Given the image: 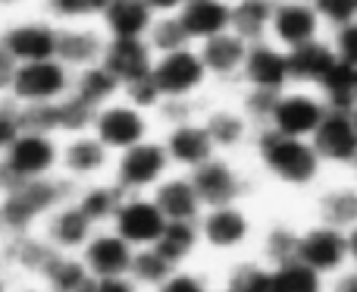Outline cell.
<instances>
[{
    "label": "cell",
    "mask_w": 357,
    "mask_h": 292,
    "mask_svg": "<svg viewBox=\"0 0 357 292\" xmlns=\"http://www.w3.org/2000/svg\"><path fill=\"white\" fill-rule=\"evenodd\" d=\"M251 151H254V161H257L260 173L266 180H273L276 186L291 189V192H314L329 176L326 163L317 154L310 138L282 136V132L264 126L254 136Z\"/></svg>",
    "instance_id": "obj_1"
},
{
    "label": "cell",
    "mask_w": 357,
    "mask_h": 292,
    "mask_svg": "<svg viewBox=\"0 0 357 292\" xmlns=\"http://www.w3.org/2000/svg\"><path fill=\"white\" fill-rule=\"evenodd\" d=\"M75 195V186L63 176L35 182H13L0 189V233L6 239L31 236L41 230L47 214Z\"/></svg>",
    "instance_id": "obj_2"
},
{
    "label": "cell",
    "mask_w": 357,
    "mask_h": 292,
    "mask_svg": "<svg viewBox=\"0 0 357 292\" xmlns=\"http://www.w3.org/2000/svg\"><path fill=\"white\" fill-rule=\"evenodd\" d=\"M60 154L63 142L54 132L25 129L13 142V148L0 157V189L13 182H35L60 176Z\"/></svg>",
    "instance_id": "obj_3"
},
{
    "label": "cell",
    "mask_w": 357,
    "mask_h": 292,
    "mask_svg": "<svg viewBox=\"0 0 357 292\" xmlns=\"http://www.w3.org/2000/svg\"><path fill=\"white\" fill-rule=\"evenodd\" d=\"M169 173H173V161L167 154V145L157 142V138H148V142L116 154L110 180L126 195H151Z\"/></svg>",
    "instance_id": "obj_4"
},
{
    "label": "cell",
    "mask_w": 357,
    "mask_h": 292,
    "mask_svg": "<svg viewBox=\"0 0 357 292\" xmlns=\"http://www.w3.org/2000/svg\"><path fill=\"white\" fill-rule=\"evenodd\" d=\"M75 73L63 60H35V63H19L16 79H13L10 98L19 107H44L63 101L73 94Z\"/></svg>",
    "instance_id": "obj_5"
},
{
    "label": "cell",
    "mask_w": 357,
    "mask_h": 292,
    "mask_svg": "<svg viewBox=\"0 0 357 292\" xmlns=\"http://www.w3.org/2000/svg\"><path fill=\"white\" fill-rule=\"evenodd\" d=\"M197 224H201L204 249L216 251V255H238L248 245L257 242L260 236L257 220H254V214L245 205L207 207Z\"/></svg>",
    "instance_id": "obj_6"
},
{
    "label": "cell",
    "mask_w": 357,
    "mask_h": 292,
    "mask_svg": "<svg viewBox=\"0 0 357 292\" xmlns=\"http://www.w3.org/2000/svg\"><path fill=\"white\" fill-rule=\"evenodd\" d=\"M329 104L317 88H301L291 85L276 98V107L270 113V129L282 132V136L295 138H314V132L320 129V123L326 119Z\"/></svg>",
    "instance_id": "obj_7"
},
{
    "label": "cell",
    "mask_w": 357,
    "mask_h": 292,
    "mask_svg": "<svg viewBox=\"0 0 357 292\" xmlns=\"http://www.w3.org/2000/svg\"><path fill=\"white\" fill-rule=\"evenodd\" d=\"M298 261H304L307 268H314L317 274H323L326 280H333L335 274L351 268V249H348V230L329 224H310L301 226V239H298Z\"/></svg>",
    "instance_id": "obj_8"
},
{
    "label": "cell",
    "mask_w": 357,
    "mask_h": 292,
    "mask_svg": "<svg viewBox=\"0 0 357 292\" xmlns=\"http://www.w3.org/2000/svg\"><path fill=\"white\" fill-rule=\"evenodd\" d=\"M91 132L113 151V154H123V151L148 142L151 119H148V110H142V107H135L132 101L119 98V101H113V104L100 107V110L94 113Z\"/></svg>",
    "instance_id": "obj_9"
},
{
    "label": "cell",
    "mask_w": 357,
    "mask_h": 292,
    "mask_svg": "<svg viewBox=\"0 0 357 292\" xmlns=\"http://www.w3.org/2000/svg\"><path fill=\"white\" fill-rule=\"evenodd\" d=\"M113 161H116V154L94 132H79V136H69L63 142L60 176L66 182H73L75 189L85 186V182L110 180Z\"/></svg>",
    "instance_id": "obj_10"
},
{
    "label": "cell",
    "mask_w": 357,
    "mask_h": 292,
    "mask_svg": "<svg viewBox=\"0 0 357 292\" xmlns=\"http://www.w3.org/2000/svg\"><path fill=\"white\" fill-rule=\"evenodd\" d=\"M167 224L169 220L154 195H126L110 220V230H116L132 249H154Z\"/></svg>",
    "instance_id": "obj_11"
},
{
    "label": "cell",
    "mask_w": 357,
    "mask_h": 292,
    "mask_svg": "<svg viewBox=\"0 0 357 292\" xmlns=\"http://www.w3.org/2000/svg\"><path fill=\"white\" fill-rule=\"evenodd\" d=\"M310 142L329 173H348L357 180V126L351 110H329Z\"/></svg>",
    "instance_id": "obj_12"
},
{
    "label": "cell",
    "mask_w": 357,
    "mask_h": 292,
    "mask_svg": "<svg viewBox=\"0 0 357 292\" xmlns=\"http://www.w3.org/2000/svg\"><path fill=\"white\" fill-rule=\"evenodd\" d=\"M151 75H154V85L163 94V101H191V94L201 92L210 73L201 60V50L185 48L157 57Z\"/></svg>",
    "instance_id": "obj_13"
},
{
    "label": "cell",
    "mask_w": 357,
    "mask_h": 292,
    "mask_svg": "<svg viewBox=\"0 0 357 292\" xmlns=\"http://www.w3.org/2000/svg\"><path fill=\"white\" fill-rule=\"evenodd\" d=\"M326 35H329L326 22L320 19V13H317V6L310 0H276L270 41H276L285 50H295L310 41H320Z\"/></svg>",
    "instance_id": "obj_14"
},
{
    "label": "cell",
    "mask_w": 357,
    "mask_h": 292,
    "mask_svg": "<svg viewBox=\"0 0 357 292\" xmlns=\"http://www.w3.org/2000/svg\"><path fill=\"white\" fill-rule=\"evenodd\" d=\"M191 180H195L204 207L245 205L248 192H251V180L245 176V170L235 167L226 154H216L213 161L197 167L195 173H191Z\"/></svg>",
    "instance_id": "obj_15"
},
{
    "label": "cell",
    "mask_w": 357,
    "mask_h": 292,
    "mask_svg": "<svg viewBox=\"0 0 357 292\" xmlns=\"http://www.w3.org/2000/svg\"><path fill=\"white\" fill-rule=\"evenodd\" d=\"M310 220L351 230L357 224V180L348 173H329L310 192Z\"/></svg>",
    "instance_id": "obj_16"
},
{
    "label": "cell",
    "mask_w": 357,
    "mask_h": 292,
    "mask_svg": "<svg viewBox=\"0 0 357 292\" xmlns=\"http://www.w3.org/2000/svg\"><path fill=\"white\" fill-rule=\"evenodd\" d=\"M98 230L100 226L75 205V198H69L47 214V220L41 224L38 233H41L44 242L54 251H60V255H82Z\"/></svg>",
    "instance_id": "obj_17"
},
{
    "label": "cell",
    "mask_w": 357,
    "mask_h": 292,
    "mask_svg": "<svg viewBox=\"0 0 357 292\" xmlns=\"http://www.w3.org/2000/svg\"><path fill=\"white\" fill-rule=\"evenodd\" d=\"M241 82L245 88L254 92H270V94H282L285 88H291V60L289 50L279 48L276 41H257L248 50V60L241 66Z\"/></svg>",
    "instance_id": "obj_18"
},
{
    "label": "cell",
    "mask_w": 357,
    "mask_h": 292,
    "mask_svg": "<svg viewBox=\"0 0 357 292\" xmlns=\"http://www.w3.org/2000/svg\"><path fill=\"white\" fill-rule=\"evenodd\" d=\"M160 142L167 145L173 170H178V173H195L197 167H204L207 161H213L220 154L204 119H185V123L167 126V136Z\"/></svg>",
    "instance_id": "obj_19"
},
{
    "label": "cell",
    "mask_w": 357,
    "mask_h": 292,
    "mask_svg": "<svg viewBox=\"0 0 357 292\" xmlns=\"http://www.w3.org/2000/svg\"><path fill=\"white\" fill-rule=\"evenodd\" d=\"M104 63L113 75L119 79V85L129 88L142 79H151L154 73L157 54L148 44V38H110L104 50Z\"/></svg>",
    "instance_id": "obj_20"
},
{
    "label": "cell",
    "mask_w": 357,
    "mask_h": 292,
    "mask_svg": "<svg viewBox=\"0 0 357 292\" xmlns=\"http://www.w3.org/2000/svg\"><path fill=\"white\" fill-rule=\"evenodd\" d=\"M135 251L116 230L110 226H100L98 233L91 236V242L85 245L82 251V261L88 264L94 277H126L132 274V261H135Z\"/></svg>",
    "instance_id": "obj_21"
},
{
    "label": "cell",
    "mask_w": 357,
    "mask_h": 292,
    "mask_svg": "<svg viewBox=\"0 0 357 292\" xmlns=\"http://www.w3.org/2000/svg\"><path fill=\"white\" fill-rule=\"evenodd\" d=\"M0 44H3L19 63L54 60L56 48H60V29L50 22H19L3 31Z\"/></svg>",
    "instance_id": "obj_22"
},
{
    "label": "cell",
    "mask_w": 357,
    "mask_h": 292,
    "mask_svg": "<svg viewBox=\"0 0 357 292\" xmlns=\"http://www.w3.org/2000/svg\"><path fill=\"white\" fill-rule=\"evenodd\" d=\"M107 41L98 29L91 25H63L60 29V48H56V60H63L73 73H82L88 66H98L104 60Z\"/></svg>",
    "instance_id": "obj_23"
},
{
    "label": "cell",
    "mask_w": 357,
    "mask_h": 292,
    "mask_svg": "<svg viewBox=\"0 0 357 292\" xmlns=\"http://www.w3.org/2000/svg\"><path fill=\"white\" fill-rule=\"evenodd\" d=\"M151 195L157 198V205L167 214V220H201V214L207 211L201 195H197V186H195V180H191V173L173 170Z\"/></svg>",
    "instance_id": "obj_24"
},
{
    "label": "cell",
    "mask_w": 357,
    "mask_h": 292,
    "mask_svg": "<svg viewBox=\"0 0 357 292\" xmlns=\"http://www.w3.org/2000/svg\"><path fill=\"white\" fill-rule=\"evenodd\" d=\"M178 19L188 29L191 41L204 44L222 31H232V0H188L178 10Z\"/></svg>",
    "instance_id": "obj_25"
},
{
    "label": "cell",
    "mask_w": 357,
    "mask_h": 292,
    "mask_svg": "<svg viewBox=\"0 0 357 292\" xmlns=\"http://www.w3.org/2000/svg\"><path fill=\"white\" fill-rule=\"evenodd\" d=\"M289 60H291V85H301V88H320L326 82V75L335 69L339 57L333 50V41L320 38V41H310L304 48L289 50Z\"/></svg>",
    "instance_id": "obj_26"
},
{
    "label": "cell",
    "mask_w": 357,
    "mask_h": 292,
    "mask_svg": "<svg viewBox=\"0 0 357 292\" xmlns=\"http://www.w3.org/2000/svg\"><path fill=\"white\" fill-rule=\"evenodd\" d=\"M204 126L210 129L216 142V151L220 154H232V151H241V148H251L254 145V136H257V126L251 123L241 107H222V110H210L204 117Z\"/></svg>",
    "instance_id": "obj_27"
},
{
    "label": "cell",
    "mask_w": 357,
    "mask_h": 292,
    "mask_svg": "<svg viewBox=\"0 0 357 292\" xmlns=\"http://www.w3.org/2000/svg\"><path fill=\"white\" fill-rule=\"evenodd\" d=\"M197 50H201V60H204V66H207L210 75H220V79H241V66H245V60H248L251 44H248L241 35H235V31H222V35L204 41Z\"/></svg>",
    "instance_id": "obj_28"
},
{
    "label": "cell",
    "mask_w": 357,
    "mask_h": 292,
    "mask_svg": "<svg viewBox=\"0 0 357 292\" xmlns=\"http://www.w3.org/2000/svg\"><path fill=\"white\" fill-rule=\"evenodd\" d=\"M157 13L144 0H110L100 16L110 38H148Z\"/></svg>",
    "instance_id": "obj_29"
},
{
    "label": "cell",
    "mask_w": 357,
    "mask_h": 292,
    "mask_svg": "<svg viewBox=\"0 0 357 292\" xmlns=\"http://www.w3.org/2000/svg\"><path fill=\"white\" fill-rule=\"evenodd\" d=\"M94 280L98 277L88 270L82 255H60L56 251L35 283H41L47 292H91Z\"/></svg>",
    "instance_id": "obj_30"
},
{
    "label": "cell",
    "mask_w": 357,
    "mask_h": 292,
    "mask_svg": "<svg viewBox=\"0 0 357 292\" xmlns=\"http://www.w3.org/2000/svg\"><path fill=\"white\" fill-rule=\"evenodd\" d=\"M154 249L160 251L173 268H191V258H197L204 249L201 224H197V220H169L160 242H157Z\"/></svg>",
    "instance_id": "obj_31"
},
{
    "label": "cell",
    "mask_w": 357,
    "mask_h": 292,
    "mask_svg": "<svg viewBox=\"0 0 357 292\" xmlns=\"http://www.w3.org/2000/svg\"><path fill=\"white\" fill-rule=\"evenodd\" d=\"M73 198L98 226H110L113 214H116V207L123 205L126 192L113 180H98V182H85V186H79Z\"/></svg>",
    "instance_id": "obj_32"
},
{
    "label": "cell",
    "mask_w": 357,
    "mask_h": 292,
    "mask_svg": "<svg viewBox=\"0 0 357 292\" xmlns=\"http://www.w3.org/2000/svg\"><path fill=\"white\" fill-rule=\"evenodd\" d=\"M73 94L79 101H85L88 107L100 110V107L119 101V94H123V85H119V79L104 66V63H98V66H88V69H82V73H75Z\"/></svg>",
    "instance_id": "obj_33"
},
{
    "label": "cell",
    "mask_w": 357,
    "mask_h": 292,
    "mask_svg": "<svg viewBox=\"0 0 357 292\" xmlns=\"http://www.w3.org/2000/svg\"><path fill=\"white\" fill-rule=\"evenodd\" d=\"M273 10L276 0H232V31L248 44H257L270 38Z\"/></svg>",
    "instance_id": "obj_34"
},
{
    "label": "cell",
    "mask_w": 357,
    "mask_h": 292,
    "mask_svg": "<svg viewBox=\"0 0 357 292\" xmlns=\"http://www.w3.org/2000/svg\"><path fill=\"white\" fill-rule=\"evenodd\" d=\"M298 239H301V226L289 224V220H273L270 226H264L257 236V258H264L266 264H285L298 255Z\"/></svg>",
    "instance_id": "obj_35"
},
{
    "label": "cell",
    "mask_w": 357,
    "mask_h": 292,
    "mask_svg": "<svg viewBox=\"0 0 357 292\" xmlns=\"http://www.w3.org/2000/svg\"><path fill=\"white\" fill-rule=\"evenodd\" d=\"M273 292H329V280L304 261L291 258L273 268Z\"/></svg>",
    "instance_id": "obj_36"
},
{
    "label": "cell",
    "mask_w": 357,
    "mask_h": 292,
    "mask_svg": "<svg viewBox=\"0 0 357 292\" xmlns=\"http://www.w3.org/2000/svg\"><path fill=\"white\" fill-rule=\"evenodd\" d=\"M226 286H232L235 292H273V264H266L264 258H241L229 268L226 274Z\"/></svg>",
    "instance_id": "obj_37"
},
{
    "label": "cell",
    "mask_w": 357,
    "mask_h": 292,
    "mask_svg": "<svg viewBox=\"0 0 357 292\" xmlns=\"http://www.w3.org/2000/svg\"><path fill=\"white\" fill-rule=\"evenodd\" d=\"M317 92L326 98L329 110H354L357 104V69L354 66H345V63H335V69L326 75Z\"/></svg>",
    "instance_id": "obj_38"
},
{
    "label": "cell",
    "mask_w": 357,
    "mask_h": 292,
    "mask_svg": "<svg viewBox=\"0 0 357 292\" xmlns=\"http://www.w3.org/2000/svg\"><path fill=\"white\" fill-rule=\"evenodd\" d=\"M148 44L154 48V54H173V50H185L191 48V35L188 29L182 25V19H178V13H167V16H157L154 25H151L148 31Z\"/></svg>",
    "instance_id": "obj_39"
},
{
    "label": "cell",
    "mask_w": 357,
    "mask_h": 292,
    "mask_svg": "<svg viewBox=\"0 0 357 292\" xmlns=\"http://www.w3.org/2000/svg\"><path fill=\"white\" fill-rule=\"evenodd\" d=\"M173 270H178V268H173L157 249H138L135 261H132V280H135L144 292H154L163 280H169Z\"/></svg>",
    "instance_id": "obj_40"
},
{
    "label": "cell",
    "mask_w": 357,
    "mask_h": 292,
    "mask_svg": "<svg viewBox=\"0 0 357 292\" xmlns=\"http://www.w3.org/2000/svg\"><path fill=\"white\" fill-rule=\"evenodd\" d=\"M107 3L110 0H47L50 13L63 22H82V19H94V16H104Z\"/></svg>",
    "instance_id": "obj_41"
},
{
    "label": "cell",
    "mask_w": 357,
    "mask_h": 292,
    "mask_svg": "<svg viewBox=\"0 0 357 292\" xmlns=\"http://www.w3.org/2000/svg\"><path fill=\"white\" fill-rule=\"evenodd\" d=\"M25 132V117H22V107L16 101H0V157L13 148L19 136Z\"/></svg>",
    "instance_id": "obj_42"
},
{
    "label": "cell",
    "mask_w": 357,
    "mask_h": 292,
    "mask_svg": "<svg viewBox=\"0 0 357 292\" xmlns=\"http://www.w3.org/2000/svg\"><path fill=\"white\" fill-rule=\"evenodd\" d=\"M154 292H213V283L195 268H178Z\"/></svg>",
    "instance_id": "obj_43"
},
{
    "label": "cell",
    "mask_w": 357,
    "mask_h": 292,
    "mask_svg": "<svg viewBox=\"0 0 357 292\" xmlns=\"http://www.w3.org/2000/svg\"><path fill=\"white\" fill-rule=\"evenodd\" d=\"M310 3L317 6V13H320L329 31L357 19V0H310Z\"/></svg>",
    "instance_id": "obj_44"
},
{
    "label": "cell",
    "mask_w": 357,
    "mask_h": 292,
    "mask_svg": "<svg viewBox=\"0 0 357 292\" xmlns=\"http://www.w3.org/2000/svg\"><path fill=\"white\" fill-rule=\"evenodd\" d=\"M329 41H333L335 57H339L345 66L357 69V19L339 25V29H333V31H329Z\"/></svg>",
    "instance_id": "obj_45"
},
{
    "label": "cell",
    "mask_w": 357,
    "mask_h": 292,
    "mask_svg": "<svg viewBox=\"0 0 357 292\" xmlns=\"http://www.w3.org/2000/svg\"><path fill=\"white\" fill-rule=\"evenodd\" d=\"M91 292H144V289L132 280V274H126V277H100V280H94Z\"/></svg>",
    "instance_id": "obj_46"
},
{
    "label": "cell",
    "mask_w": 357,
    "mask_h": 292,
    "mask_svg": "<svg viewBox=\"0 0 357 292\" xmlns=\"http://www.w3.org/2000/svg\"><path fill=\"white\" fill-rule=\"evenodd\" d=\"M16 69H19V60L3 48V44H0V94H6V98H10V88H13V79H16Z\"/></svg>",
    "instance_id": "obj_47"
},
{
    "label": "cell",
    "mask_w": 357,
    "mask_h": 292,
    "mask_svg": "<svg viewBox=\"0 0 357 292\" xmlns=\"http://www.w3.org/2000/svg\"><path fill=\"white\" fill-rule=\"evenodd\" d=\"M329 292H357V268H348L329 280Z\"/></svg>",
    "instance_id": "obj_48"
},
{
    "label": "cell",
    "mask_w": 357,
    "mask_h": 292,
    "mask_svg": "<svg viewBox=\"0 0 357 292\" xmlns=\"http://www.w3.org/2000/svg\"><path fill=\"white\" fill-rule=\"evenodd\" d=\"M144 3H148L157 16H167V13H178L185 3H188V0H144Z\"/></svg>",
    "instance_id": "obj_49"
},
{
    "label": "cell",
    "mask_w": 357,
    "mask_h": 292,
    "mask_svg": "<svg viewBox=\"0 0 357 292\" xmlns=\"http://www.w3.org/2000/svg\"><path fill=\"white\" fill-rule=\"evenodd\" d=\"M348 249H351V268H357V224L348 230Z\"/></svg>",
    "instance_id": "obj_50"
},
{
    "label": "cell",
    "mask_w": 357,
    "mask_h": 292,
    "mask_svg": "<svg viewBox=\"0 0 357 292\" xmlns=\"http://www.w3.org/2000/svg\"><path fill=\"white\" fill-rule=\"evenodd\" d=\"M19 292H47V289H44V286H41V283H29V286H22V289H19Z\"/></svg>",
    "instance_id": "obj_51"
},
{
    "label": "cell",
    "mask_w": 357,
    "mask_h": 292,
    "mask_svg": "<svg viewBox=\"0 0 357 292\" xmlns=\"http://www.w3.org/2000/svg\"><path fill=\"white\" fill-rule=\"evenodd\" d=\"M0 292H13V286H10V280H6L3 270H0Z\"/></svg>",
    "instance_id": "obj_52"
},
{
    "label": "cell",
    "mask_w": 357,
    "mask_h": 292,
    "mask_svg": "<svg viewBox=\"0 0 357 292\" xmlns=\"http://www.w3.org/2000/svg\"><path fill=\"white\" fill-rule=\"evenodd\" d=\"M213 292H235L232 286H226V283H222V286H213Z\"/></svg>",
    "instance_id": "obj_53"
},
{
    "label": "cell",
    "mask_w": 357,
    "mask_h": 292,
    "mask_svg": "<svg viewBox=\"0 0 357 292\" xmlns=\"http://www.w3.org/2000/svg\"><path fill=\"white\" fill-rule=\"evenodd\" d=\"M351 119H354V126H357V104H354V110H351Z\"/></svg>",
    "instance_id": "obj_54"
}]
</instances>
